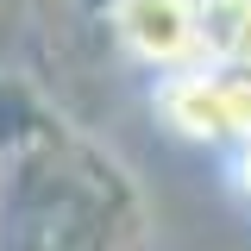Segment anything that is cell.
I'll return each instance as SVG.
<instances>
[{
    "mask_svg": "<svg viewBox=\"0 0 251 251\" xmlns=\"http://www.w3.org/2000/svg\"><path fill=\"white\" fill-rule=\"evenodd\" d=\"M151 100L163 126L195 145H245L251 138V69H220V63L170 69V75H157Z\"/></svg>",
    "mask_w": 251,
    "mask_h": 251,
    "instance_id": "obj_1",
    "label": "cell"
},
{
    "mask_svg": "<svg viewBox=\"0 0 251 251\" xmlns=\"http://www.w3.org/2000/svg\"><path fill=\"white\" fill-rule=\"evenodd\" d=\"M113 31L157 75L201 63V0H113Z\"/></svg>",
    "mask_w": 251,
    "mask_h": 251,
    "instance_id": "obj_2",
    "label": "cell"
},
{
    "mask_svg": "<svg viewBox=\"0 0 251 251\" xmlns=\"http://www.w3.org/2000/svg\"><path fill=\"white\" fill-rule=\"evenodd\" d=\"M201 63L251 69V0H201Z\"/></svg>",
    "mask_w": 251,
    "mask_h": 251,
    "instance_id": "obj_3",
    "label": "cell"
},
{
    "mask_svg": "<svg viewBox=\"0 0 251 251\" xmlns=\"http://www.w3.org/2000/svg\"><path fill=\"white\" fill-rule=\"evenodd\" d=\"M232 188H239V201L251 207V138L232 145Z\"/></svg>",
    "mask_w": 251,
    "mask_h": 251,
    "instance_id": "obj_4",
    "label": "cell"
}]
</instances>
